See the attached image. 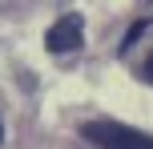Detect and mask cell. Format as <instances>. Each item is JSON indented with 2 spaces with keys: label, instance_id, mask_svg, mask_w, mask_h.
Returning <instances> with one entry per match:
<instances>
[{
  "label": "cell",
  "instance_id": "6da1fadb",
  "mask_svg": "<svg viewBox=\"0 0 153 149\" xmlns=\"http://www.w3.org/2000/svg\"><path fill=\"white\" fill-rule=\"evenodd\" d=\"M81 133L89 137L93 145H101V149H153L149 133L129 129V125H121V121H89Z\"/></svg>",
  "mask_w": 153,
  "mask_h": 149
},
{
  "label": "cell",
  "instance_id": "7a4b0ae2",
  "mask_svg": "<svg viewBox=\"0 0 153 149\" xmlns=\"http://www.w3.org/2000/svg\"><path fill=\"white\" fill-rule=\"evenodd\" d=\"M81 40H85V24H81L76 12H69L48 28L45 44H48V53H73V48H81Z\"/></svg>",
  "mask_w": 153,
  "mask_h": 149
},
{
  "label": "cell",
  "instance_id": "3957f363",
  "mask_svg": "<svg viewBox=\"0 0 153 149\" xmlns=\"http://www.w3.org/2000/svg\"><path fill=\"white\" fill-rule=\"evenodd\" d=\"M141 77H145V81H149V85H153V53L145 56V64H141Z\"/></svg>",
  "mask_w": 153,
  "mask_h": 149
},
{
  "label": "cell",
  "instance_id": "277c9868",
  "mask_svg": "<svg viewBox=\"0 0 153 149\" xmlns=\"http://www.w3.org/2000/svg\"><path fill=\"white\" fill-rule=\"evenodd\" d=\"M0 141H4V125H0Z\"/></svg>",
  "mask_w": 153,
  "mask_h": 149
},
{
  "label": "cell",
  "instance_id": "5b68a950",
  "mask_svg": "<svg viewBox=\"0 0 153 149\" xmlns=\"http://www.w3.org/2000/svg\"><path fill=\"white\" fill-rule=\"evenodd\" d=\"M141 4H153V0H141Z\"/></svg>",
  "mask_w": 153,
  "mask_h": 149
}]
</instances>
